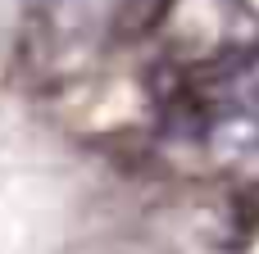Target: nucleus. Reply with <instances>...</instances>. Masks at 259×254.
Instances as JSON below:
<instances>
[{"label": "nucleus", "instance_id": "nucleus-1", "mask_svg": "<svg viewBox=\"0 0 259 254\" xmlns=\"http://www.w3.org/2000/svg\"><path fill=\"white\" fill-rule=\"evenodd\" d=\"M196 118L219 164L259 173V50L232 55L209 77Z\"/></svg>", "mask_w": 259, "mask_h": 254}, {"label": "nucleus", "instance_id": "nucleus-2", "mask_svg": "<svg viewBox=\"0 0 259 254\" xmlns=\"http://www.w3.org/2000/svg\"><path fill=\"white\" fill-rule=\"evenodd\" d=\"M241 254H259V236H255V241H250V245H246Z\"/></svg>", "mask_w": 259, "mask_h": 254}, {"label": "nucleus", "instance_id": "nucleus-3", "mask_svg": "<svg viewBox=\"0 0 259 254\" xmlns=\"http://www.w3.org/2000/svg\"><path fill=\"white\" fill-rule=\"evenodd\" d=\"M46 5H82V0H46Z\"/></svg>", "mask_w": 259, "mask_h": 254}]
</instances>
